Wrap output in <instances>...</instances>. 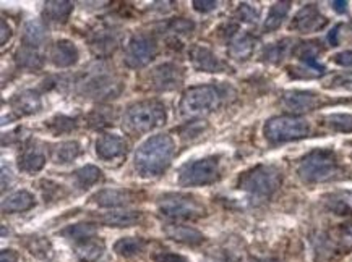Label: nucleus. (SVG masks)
Here are the masks:
<instances>
[{
  "label": "nucleus",
  "instance_id": "nucleus-1",
  "mask_svg": "<svg viewBox=\"0 0 352 262\" xmlns=\"http://www.w3.org/2000/svg\"><path fill=\"white\" fill-rule=\"evenodd\" d=\"M175 156V143L170 134H153L140 144L133 157L138 177L157 178L169 169Z\"/></svg>",
  "mask_w": 352,
  "mask_h": 262
},
{
  "label": "nucleus",
  "instance_id": "nucleus-2",
  "mask_svg": "<svg viewBox=\"0 0 352 262\" xmlns=\"http://www.w3.org/2000/svg\"><path fill=\"white\" fill-rule=\"evenodd\" d=\"M234 89L228 84H200L192 86L184 93L179 104V112L184 117H205L213 114Z\"/></svg>",
  "mask_w": 352,
  "mask_h": 262
},
{
  "label": "nucleus",
  "instance_id": "nucleus-3",
  "mask_svg": "<svg viewBox=\"0 0 352 262\" xmlns=\"http://www.w3.org/2000/svg\"><path fill=\"white\" fill-rule=\"evenodd\" d=\"M168 121L166 106L157 99H144L130 104L122 117V126L132 136L150 133Z\"/></svg>",
  "mask_w": 352,
  "mask_h": 262
},
{
  "label": "nucleus",
  "instance_id": "nucleus-4",
  "mask_svg": "<svg viewBox=\"0 0 352 262\" xmlns=\"http://www.w3.org/2000/svg\"><path fill=\"white\" fill-rule=\"evenodd\" d=\"M78 93L88 99L96 101H109V99L119 97L122 93V81L111 67L106 63H96L83 71L80 80L76 81Z\"/></svg>",
  "mask_w": 352,
  "mask_h": 262
},
{
  "label": "nucleus",
  "instance_id": "nucleus-5",
  "mask_svg": "<svg viewBox=\"0 0 352 262\" xmlns=\"http://www.w3.org/2000/svg\"><path fill=\"white\" fill-rule=\"evenodd\" d=\"M341 174L336 152L329 147H318L302 157L297 165V175L307 184L324 183Z\"/></svg>",
  "mask_w": 352,
  "mask_h": 262
},
{
  "label": "nucleus",
  "instance_id": "nucleus-6",
  "mask_svg": "<svg viewBox=\"0 0 352 262\" xmlns=\"http://www.w3.org/2000/svg\"><path fill=\"white\" fill-rule=\"evenodd\" d=\"M283 184V171L276 165L260 164L239 175L237 188L260 200H268Z\"/></svg>",
  "mask_w": 352,
  "mask_h": 262
},
{
  "label": "nucleus",
  "instance_id": "nucleus-7",
  "mask_svg": "<svg viewBox=\"0 0 352 262\" xmlns=\"http://www.w3.org/2000/svg\"><path fill=\"white\" fill-rule=\"evenodd\" d=\"M221 178V157L206 156L203 159L185 162L177 171V183L184 188L208 187Z\"/></svg>",
  "mask_w": 352,
  "mask_h": 262
},
{
  "label": "nucleus",
  "instance_id": "nucleus-8",
  "mask_svg": "<svg viewBox=\"0 0 352 262\" xmlns=\"http://www.w3.org/2000/svg\"><path fill=\"white\" fill-rule=\"evenodd\" d=\"M310 133H312V126L309 121L291 115L273 117L263 126L265 139L273 146L299 141V139L310 136Z\"/></svg>",
  "mask_w": 352,
  "mask_h": 262
},
{
  "label": "nucleus",
  "instance_id": "nucleus-9",
  "mask_svg": "<svg viewBox=\"0 0 352 262\" xmlns=\"http://www.w3.org/2000/svg\"><path fill=\"white\" fill-rule=\"evenodd\" d=\"M157 211L170 220H195L206 214L200 198L184 193H166L157 200Z\"/></svg>",
  "mask_w": 352,
  "mask_h": 262
},
{
  "label": "nucleus",
  "instance_id": "nucleus-10",
  "mask_svg": "<svg viewBox=\"0 0 352 262\" xmlns=\"http://www.w3.org/2000/svg\"><path fill=\"white\" fill-rule=\"evenodd\" d=\"M157 40L151 33H135L125 46L124 63L132 70L146 67L157 56Z\"/></svg>",
  "mask_w": 352,
  "mask_h": 262
},
{
  "label": "nucleus",
  "instance_id": "nucleus-11",
  "mask_svg": "<svg viewBox=\"0 0 352 262\" xmlns=\"http://www.w3.org/2000/svg\"><path fill=\"white\" fill-rule=\"evenodd\" d=\"M185 78L184 69L175 62H164L156 65L150 73H148V83L153 91L168 93L174 91L182 86Z\"/></svg>",
  "mask_w": 352,
  "mask_h": 262
},
{
  "label": "nucleus",
  "instance_id": "nucleus-12",
  "mask_svg": "<svg viewBox=\"0 0 352 262\" xmlns=\"http://www.w3.org/2000/svg\"><path fill=\"white\" fill-rule=\"evenodd\" d=\"M120 43V34L114 26L101 23L96 28L91 29V33L88 36V44L93 53H96L98 57H109L111 53L116 52V49L119 47Z\"/></svg>",
  "mask_w": 352,
  "mask_h": 262
},
{
  "label": "nucleus",
  "instance_id": "nucleus-13",
  "mask_svg": "<svg viewBox=\"0 0 352 262\" xmlns=\"http://www.w3.org/2000/svg\"><path fill=\"white\" fill-rule=\"evenodd\" d=\"M47 162L46 151H44L43 144H41L38 139L30 138L28 141L23 144L20 154H18V169L23 174L34 175L44 169Z\"/></svg>",
  "mask_w": 352,
  "mask_h": 262
},
{
  "label": "nucleus",
  "instance_id": "nucleus-14",
  "mask_svg": "<svg viewBox=\"0 0 352 262\" xmlns=\"http://www.w3.org/2000/svg\"><path fill=\"white\" fill-rule=\"evenodd\" d=\"M96 147V154L101 160L104 162H114L119 159H124L129 152V143L124 136L112 133L101 134L94 143Z\"/></svg>",
  "mask_w": 352,
  "mask_h": 262
},
{
  "label": "nucleus",
  "instance_id": "nucleus-15",
  "mask_svg": "<svg viewBox=\"0 0 352 262\" xmlns=\"http://www.w3.org/2000/svg\"><path fill=\"white\" fill-rule=\"evenodd\" d=\"M328 25V18L320 12L317 3H309L302 7L292 20V28L302 34L317 33Z\"/></svg>",
  "mask_w": 352,
  "mask_h": 262
},
{
  "label": "nucleus",
  "instance_id": "nucleus-16",
  "mask_svg": "<svg viewBox=\"0 0 352 262\" xmlns=\"http://www.w3.org/2000/svg\"><path fill=\"white\" fill-rule=\"evenodd\" d=\"M188 58H190L193 69L205 71V73H221V71L228 70V65L210 47L200 46V44L190 47Z\"/></svg>",
  "mask_w": 352,
  "mask_h": 262
},
{
  "label": "nucleus",
  "instance_id": "nucleus-17",
  "mask_svg": "<svg viewBox=\"0 0 352 262\" xmlns=\"http://www.w3.org/2000/svg\"><path fill=\"white\" fill-rule=\"evenodd\" d=\"M283 106L292 114H304V112L315 110L322 104V97L314 91H304V89H292L286 91L281 97Z\"/></svg>",
  "mask_w": 352,
  "mask_h": 262
},
{
  "label": "nucleus",
  "instance_id": "nucleus-18",
  "mask_svg": "<svg viewBox=\"0 0 352 262\" xmlns=\"http://www.w3.org/2000/svg\"><path fill=\"white\" fill-rule=\"evenodd\" d=\"M138 200V194L132 191V189L125 188H106L93 194L91 201L99 207L104 209H119V207H125L133 204Z\"/></svg>",
  "mask_w": 352,
  "mask_h": 262
},
{
  "label": "nucleus",
  "instance_id": "nucleus-19",
  "mask_svg": "<svg viewBox=\"0 0 352 262\" xmlns=\"http://www.w3.org/2000/svg\"><path fill=\"white\" fill-rule=\"evenodd\" d=\"M10 106L18 117L33 115L43 108V97L38 89H25L10 99Z\"/></svg>",
  "mask_w": 352,
  "mask_h": 262
},
{
  "label": "nucleus",
  "instance_id": "nucleus-20",
  "mask_svg": "<svg viewBox=\"0 0 352 262\" xmlns=\"http://www.w3.org/2000/svg\"><path fill=\"white\" fill-rule=\"evenodd\" d=\"M80 60V51L69 39H58L51 49V62L57 69H70Z\"/></svg>",
  "mask_w": 352,
  "mask_h": 262
},
{
  "label": "nucleus",
  "instance_id": "nucleus-21",
  "mask_svg": "<svg viewBox=\"0 0 352 262\" xmlns=\"http://www.w3.org/2000/svg\"><path fill=\"white\" fill-rule=\"evenodd\" d=\"M164 233L168 238L173 239L175 243L185 246H200L205 241V235L198 232L197 228L188 227V225H179V224H169L164 227Z\"/></svg>",
  "mask_w": 352,
  "mask_h": 262
},
{
  "label": "nucleus",
  "instance_id": "nucleus-22",
  "mask_svg": "<svg viewBox=\"0 0 352 262\" xmlns=\"http://www.w3.org/2000/svg\"><path fill=\"white\" fill-rule=\"evenodd\" d=\"M36 206V198L28 189H18V191L8 194L2 201L3 214H18V212H26Z\"/></svg>",
  "mask_w": 352,
  "mask_h": 262
},
{
  "label": "nucleus",
  "instance_id": "nucleus-23",
  "mask_svg": "<svg viewBox=\"0 0 352 262\" xmlns=\"http://www.w3.org/2000/svg\"><path fill=\"white\" fill-rule=\"evenodd\" d=\"M142 212L138 211H112L102 214L99 217V220H101V224L106 225V227L127 228L142 222Z\"/></svg>",
  "mask_w": 352,
  "mask_h": 262
},
{
  "label": "nucleus",
  "instance_id": "nucleus-24",
  "mask_svg": "<svg viewBox=\"0 0 352 262\" xmlns=\"http://www.w3.org/2000/svg\"><path fill=\"white\" fill-rule=\"evenodd\" d=\"M81 152H83V149H81V144L78 141H62L52 146L51 160L56 165H69L78 159Z\"/></svg>",
  "mask_w": 352,
  "mask_h": 262
},
{
  "label": "nucleus",
  "instance_id": "nucleus-25",
  "mask_svg": "<svg viewBox=\"0 0 352 262\" xmlns=\"http://www.w3.org/2000/svg\"><path fill=\"white\" fill-rule=\"evenodd\" d=\"M15 63L18 69H25V70H41L44 67V56L39 49L30 47V46H23L21 44L20 47L16 49L15 52Z\"/></svg>",
  "mask_w": 352,
  "mask_h": 262
},
{
  "label": "nucleus",
  "instance_id": "nucleus-26",
  "mask_svg": "<svg viewBox=\"0 0 352 262\" xmlns=\"http://www.w3.org/2000/svg\"><path fill=\"white\" fill-rule=\"evenodd\" d=\"M256 39L254 34L243 33L237 34L231 43H229V56H231L234 60L243 62L247 58L252 57V53L255 51Z\"/></svg>",
  "mask_w": 352,
  "mask_h": 262
},
{
  "label": "nucleus",
  "instance_id": "nucleus-27",
  "mask_svg": "<svg viewBox=\"0 0 352 262\" xmlns=\"http://www.w3.org/2000/svg\"><path fill=\"white\" fill-rule=\"evenodd\" d=\"M47 40V28L44 21L31 20L25 25L23 36H21V44L34 49H41L44 43Z\"/></svg>",
  "mask_w": 352,
  "mask_h": 262
},
{
  "label": "nucleus",
  "instance_id": "nucleus-28",
  "mask_svg": "<svg viewBox=\"0 0 352 262\" xmlns=\"http://www.w3.org/2000/svg\"><path fill=\"white\" fill-rule=\"evenodd\" d=\"M106 245L98 237L89 238L87 241H81L75 245V254L81 262H96L99 257L104 254Z\"/></svg>",
  "mask_w": 352,
  "mask_h": 262
},
{
  "label": "nucleus",
  "instance_id": "nucleus-29",
  "mask_svg": "<svg viewBox=\"0 0 352 262\" xmlns=\"http://www.w3.org/2000/svg\"><path fill=\"white\" fill-rule=\"evenodd\" d=\"M291 49H292L291 39L276 40V43H272L268 44V46H265L263 52H261V60L266 63H273V65H278V63H281L284 58L289 56Z\"/></svg>",
  "mask_w": 352,
  "mask_h": 262
},
{
  "label": "nucleus",
  "instance_id": "nucleus-30",
  "mask_svg": "<svg viewBox=\"0 0 352 262\" xmlns=\"http://www.w3.org/2000/svg\"><path fill=\"white\" fill-rule=\"evenodd\" d=\"M74 12V3L65 0H51L44 3V16L54 23H65Z\"/></svg>",
  "mask_w": 352,
  "mask_h": 262
},
{
  "label": "nucleus",
  "instance_id": "nucleus-31",
  "mask_svg": "<svg viewBox=\"0 0 352 262\" xmlns=\"http://www.w3.org/2000/svg\"><path fill=\"white\" fill-rule=\"evenodd\" d=\"M323 47L320 46L318 40H310V43H300L296 47L297 58L302 62V65L315 67V69H322V63H318V57L322 53Z\"/></svg>",
  "mask_w": 352,
  "mask_h": 262
},
{
  "label": "nucleus",
  "instance_id": "nucleus-32",
  "mask_svg": "<svg viewBox=\"0 0 352 262\" xmlns=\"http://www.w3.org/2000/svg\"><path fill=\"white\" fill-rule=\"evenodd\" d=\"M96 232L98 228L94 224L80 222V224L69 225V227L60 230V237L70 239V241H74L75 245H78L81 241H87V239L96 237Z\"/></svg>",
  "mask_w": 352,
  "mask_h": 262
},
{
  "label": "nucleus",
  "instance_id": "nucleus-33",
  "mask_svg": "<svg viewBox=\"0 0 352 262\" xmlns=\"http://www.w3.org/2000/svg\"><path fill=\"white\" fill-rule=\"evenodd\" d=\"M289 12H291V2H276L274 5L270 8L268 16L265 18L263 23V31L265 33H273L281 28V25L286 20Z\"/></svg>",
  "mask_w": 352,
  "mask_h": 262
},
{
  "label": "nucleus",
  "instance_id": "nucleus-34",
  "mask_svg": "<svg viewBox=\"0 0 352 262\" xmlns=\"http://www.w3.org/2000/svg\"><path fill=\"white\" fill-rule=\"evenodd\" d=\"M25 246L31 254L44 262H51L54 259V254H56L52 243L46 237H38V235L30 237V239L25 241Z\"/></svg>",
  "mask_w": 352,
  "mask_h": 262
},
{
  "label": "nucleus",
  "instance_id": "nucleus-35",
  "mask_svg": "<svg viewBox=\"0 0 352 262\" xmlns=\"http://www.w3.org/2000/svg\"><path fill=\"white\" fill-rule=\"evenodd\" d=\"M102 178H104V175L96 165H83L74 171L75 184L81 189H89L94 184L102 182Z\"/></svg>",
  "mask_w": 352,
  "mask_h": 262
},
{
  "label": "nucleus",
  "instance_id": "nucleus-36",
  "mask_svg": "<svg viewBox=\"0 0 352 262\" xmlns=\"http://www.w3.org/2000/svg\"><path fill=\"white\" fill-rule=\"evenodd\" d=\"M146 248V241L140 237H125L117 239L114 245V251L117 256L120 257H133L138 256L140 252L144 251Z\"/></svg>",
  "mask_w": 352,
  "mask_h": 262
},
{
  "label": "nucleus",
  "instance_id": "nucleus-37",
  "mask_svg": "<svg viewBox=\"0 0 352 262\" xmlns=\"http://www.w3.org/2000/svg\"><path fill=\"white\" fill-rule=\"evenodd\" d=\"M44 126L51 131L54 136H60V134H67L72 133V131L78 128V120L74 119V117L64 115V114H57L54 115L52 119L46 120Z\"/></svg>",
  "mask_w": 352,
  "mask_h": 262
},
{
  "label": "nucleus",
  "instance_id": "nucleus-38",
  "mask_svg": "<svg viewBox=\"0 0 352 262\" xmlns=\"http://www.w3.org/2000/svg\"><path fill=\"white\" fill-rule=\"evenodd\" d=\"M323 121L324 126L335 133H352V114H329Z\"/></svg>",
  "mask_w": 352,
  "mask_h": 262
},
{
  "label": "nucleus",
  "instance_id": "nucleus-39",
  "mask_svg": "<svg viewBox=\"0 0 352 262\" xmlns=\"http://www.w3.org/2000/svg\"><path fill=\"white\" fill-rule=\"evenodd\" d=\"M112 123H114V110H111L109 107H98L88 115V125L91 128H106Z\"/></svg>",
  "mask_w": 352,
  "mask_h": 262
},
{
  "label": "nucleus",
  "instance_id": "nucleus-40",
  "mask_svg": "<svg viewBox=\"0 0 352 262\" xmlns=\"http://www.w3.org/2000/svg\"><path fill=\"white\" fill-rule=\"evenodd\" d=\"M327 69L322 67V69H315V67H307V65H302V67H289L287 69V73L291 78H296V80H310V78H318V76H322Z\"/></svg>",
  "mask_w": 352,
  "mask_h": 262
},
{
  "label": "nucleus",
  "instance_id": "nucleus-41",
  "mask_svg": "<svg viewBox=\"0 0 352 262\" xmlns=\"http://www.w3.org/2000/svg\"><path fill=\"white\" fill-rule=\"evenodd\" d=\"M39 187H41V191H43L44 198L47 200H62V198L65 196V188L62 187V184H58L56 182H52V180H41L39 182Z\"/></svg>",
  "mask_w": 352,
  "mask_h": 262
},
{
  "label": "nucleus",
  "instance_id": "nucleus-42",
  "mask_svg": "<svg viewBox=\"0 0 352 262\" xmlns=\"http://www.w3.org/2000/svg\"><path fill=\"white\" fill-rule=\"evenodd\" d=\"M166 29L173 34H188L195 29V23L192 20H187V18H173L166 23Z\"/></svg>",
  "mask_w": 352,
  "mask_h": 262
},
{
  "label": "nucleus",
  "instance_id": "nucleus-43",
  "mask_svg": "<svg viewBox=\"0 0 352 262\" xmlns=\"http://www.w3.org/2000/svg\"><path fill=\"white\" fill-rule=\"evenodd\" d=\"M258 16H260V12L256 10L254 5H250V3H241L236 10V18L245 25L256 23Z\"/></svg>",
  "mask_w": 352,
  "mask_h": 262
},
{
  "label": "nucleus",
  "instance_id": "nucleus-44",
  "mask_svg": "<svg viewBox=\"0 0 352 262\" xmlns=\"http://www.w3.org/2000/svg\"><path fill=\"white\" fill-rule=\"evenodd\" d=\"M205 130H206V123H203L201 120H193V121H188L187 125H184L182 128H180V136L187 141V139L200 136V134L205 133Z\"/></svg>",
  "mask_w": 352,
  "mask_h": 262
},
{
  "label": "nucleus",
  "instance_id": "nucleus-45",
  "mask_svg": "<svg viewBox=\"0 0 352 262\" xmlns=\"http://www.w3.org/2000/svg\"><path fill=\"white\" fill-rule=\"evenodd\" d=\"M324 88L328 89H347V91H352V71L349 73H340L331 76L324 84Z\"/></svg>",
  "mask_w": 352,
  "mask_h": 262
},
{
  "label": "nucleus",
  "instance_id": "nucleus-46",
  "mask_svg": "<svg viewBox=\"0 0 352 262\" xmlns=\"http://www.w3.org/2000/svg\"><path fill=\"white\" fill-rule=\"evenodd\" d=\"M151 261L153 262H188V259L184 254H179V252H174V251H164V250L153 252Z\"/></svg>",
  "mask_w": 352,
  "mask_h": 262
},
{
  "label": "nucleus",
  "instance_id": "nucleus-47",
  "mask_svg": "<svg viewBox=\"0 0 352 262\" xmlns=\"http://www.w3.org/2000/svg\"><path fill=\"white\" fill-rule=\"evenodd\" d=\"M331 207H335V209H349L352 211V189L349 191H341L338 193L335 196V200L331 201Z\"/></svg>",
  "mask_w": 352,
  "mask_h": 262
},
{
  "label": "nucleus",
  "instance_id": "nucleus-48",
  "mask_svg": "<svg viewBox=\"0 0 352 262\" xmlns=\"http://www.w3.org/2000/svg\"><path fill=\"white\" fill-rule=\"evenodd\" d=\"M331 60L333 63H336V65L344 67V69H352V51L338 52L331 57Z\"/></svg>",
  "mask_w": 352,
  "mask_h": 262
},
{
  "label": "nucleus",
  "instance_id": "nucleus-49",
  "mask_svg": "<svg viewBox=\"0 0 352 262\" xmlns=\"http://www.w3.org/2000/svg\"><path fill=\"white\" fill-rule=\"evenodd\" d=\"M192 5L198 13H210L218 8V2H214V0H193Z\"/></svg>",
  "mask_w": 352,
  "mask_h": 262
},
{
  "label": "nucleus",
  "instance_id": "nucleus-50",
  "mask_svg": "<svg viewBox=\"0 0 352 262\" xmlns=\"http://www.w3.org/2000/svg\"><path fill=\"white\" fill-rule=\"evenodd\" d=\"M0 262H20V254L15 250H2Z\"/></svg>",
  "mask_w": 352,
  "mask_h": 262
},
{
  "label": "nucleus",
  "instance_id": "nucleus-51",
  "mask_svg": "<svg viewBox=\"0 0 352 262\" xmlns=\"http://www.w3.org/2000/svg\"><path fill=\"white\" fill-rule=\"evenodd\" d=\"M10 38H12L10 25L7 23V20H2V38H0V44H2V46H6L7 40Z\"/></svg>",
  "mask_w": 352,
  "mask_h": 262
},
{
  "label": "nucleus",
  "instance_id": "nucleus-52",
  "mask_svg": "<svg viewBox=\"0 0 352 262\" xmlns=\"http://www.w3.org/2000/svg\"><path fill=\"white\" fill-rule=\"evenodd\" d=\"M342 28V25H338L333 28L331 31H329L328 34V43L331 44V46H338L340 44V39H338V36H340V29Z\"/></svg>",
  "mask_w": 352,
  "mask_h": 262
},
{
  "label": "nucleus",
  "instance_id": "nucleus-53",
  "mask_svg": "<svg viewBox=\"0 0 352 262\" xmlns=\"http://www.w3.org/2000/svg\"><path fill=\"white\" fill-rule=\"evenodd\" d=\"M331 7L336 13H346L347 8H349V3L344 2V0H338V2H331Z\"/></svg>",
  "mask_w": 352,
  "mask_h": 262
},
{
  "label": "nucleus",
  "instance_id": "nucleus-54",
  "mask_svg": "<svg viewBox=\"0 0 352 262\" xmlns=\"http://www.w3.org/2000/svg\"><path fill=\"white\" fill-rule=\"evenodd\" d=\"M258 262H279V261H274V259H260Z\"/></svg>",
  "mask_w": 352,
  "mask_h": 262
},
{
  "label": "nucleus",
  "instance_id": "nucleus-55",
  "mask_svg": "<svg viewBox=\"0 0 352 262\" xmlns=\"http://www.w3.org/2000/svg\"><path fill=\"white\" fill-rule=\"evenodd\" d=\"M351 157H352V154H351Z\"/></svg>",
  "mask_w": 352,
  "mask_h": 262
}]
</instances>
